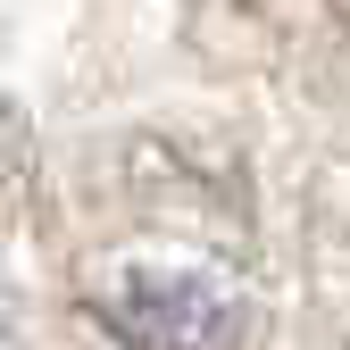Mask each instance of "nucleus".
<instances>
[{
    "label": "nucleus",
    "mask_w": 350,
    "mask_h": 350,
    "mask_svg": "<svg viewBox=\"0 0 350 350\" xmlns=\"http://www.w3.org/2000/svg\"><path fill=\"white\" fill-rule=\"evenodd\" d=\"M100 309L125 350H242L250 334V292L217 267H184V258H134Z\"/></svg>",
    "instance_id": "f257e3e1"
},
{
    "label": "nucleus",
    "mask_w": 350,
    "mask_h": 350,
    "mask_svg": "<svg viewBox=\"0 0 350 350\" xmlns=\"http://www.w3.org/2000/svg\"><path fill=\"white\" fill-rule=\"evenodd\" d=\"M33 184V134H25V117L0 100V208H17Z\"/></svg>",
    "instance_id": "f03ea898"
},
{
    "label": "nucleus",
    "mask_w": 350,
    "mask_h": 350,
    "mask_svg": "<svg viewBox=\"0 0 350 350\" xmlns=\"http://www.w3.org/2000/svg\"><path fill=\"white\" fill-rule=\"evenodd\" d=\"M0 350H17V292H9V275H0Z\"/></svg>",
    "instance_id": "7ed1b4c3"
}]
</instances>
